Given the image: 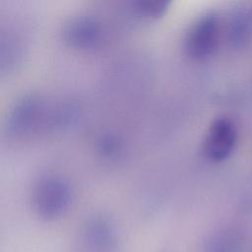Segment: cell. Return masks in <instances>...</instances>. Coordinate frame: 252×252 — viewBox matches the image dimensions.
Segmentation results:
<instances>
[{
  "instance_id": "cell-6",
  "label": "cell",
  "mask_w": 252,
  "mask_h": 252,
  "mask_svg": "<svg viewBox=\"0 0 252 252\" xmlns=\"http://www.w3.org/2000/svg\"><path fill=\"white\" fill-rule=\"evenodd\" d=\"M83 241L91 252H112L117 246L113 224L104 218H94L83 229Z\"/></svg>"
},
{
  "instance_id": "cell-2",
  "label": "cell",
  "mask_w": 252,
  "mask_h": 252,
  "mask_svg": "<svg viewBox=\"0 0 252 252\" xmlns=\"http://www.w3.org/2000/svg\"><path fill=\"white\" fill-rule=\"evenodd\" d=\"M220 34V17L215 12H206L189 28L185 39L186 54L194 60H205L218 47Z\"/></svg>"
},
{
  "instance_id": "cell-5",
  "label": "cell",
  "mask_w": 252,
  "mask_h": 252,
  "mask_svg": "<svg viewBox=\"0 0 252 252\" xmlns=\"http://www.w3.org/2000/svg\"><path fill=\"white\" fill-rule=\"evenodd\" d=\"M41 110V102L36 96L27 95L20 99L8 115L6 126L8 133L21 137L31 132L36 125Z\"/></svg>"
},
{
  "instance_id": "cell-1",
  "label": "cell",
  "mask_w": 252,
  "mask_h": 252,
  "mask_svg": "<svg viewBox=\"0 0 252 252\" xmlns=\"http://www.w3.org/2000/svg\"><path fill=\"white\" fill-rule=\"evenodd\" d=\"M32 206L43 220L59 218L72 202V191L69 184L58 176H45L35 184L32 191Z\"/></svg>"
},
{
  "instance_id": "cell-7",
  "label": "cell",
  "mask_w": 252,
  "mask_h": 252,
  "mask_svg": "<svg viewBox=\"0 0 252 252\" xmlns=\"http://www.w3.org/2000/svg\"><path fill=\"white\" fill-rule=\"evenodd\" d=\"M170 2L167 0H139L133 2L137 14L149 19L160 18L167 11Z\"/></svg>"
},
{
  "instance_id": "cell-8",
  "label": "cell",
  "mask_w": 252,
  "mask_h": 252,
  "mask_svg": "<svg viewBox=\"0 0 252 252\" xmlns=\"http://www.w3.org/2000/svg\"><path fill=\"white\" fill-rule=\"evenodd\" d=\"M101 145V149L103 151V153L112 156L114 153H116L119 149V144L117 139H115L114 137H104L102 139V142H100Z\"/></svg>"
},
{
  "instance_id": "cell-4",
  "label": "cell",
  "mask_w": 252,
  "mask_h": 252,
  "mask_svg": "<svg viewBox=\"0 0 252 252\" xmlns=\"http://www.w3.org/2000/svg\"><path fill=\"white\" fill-rule=\"evenodd\" d=\"M102 25L94 16L82 14L71 17L63 26L64 41L78 49H91L102 39Z\"/></svg>"
},
{
  "instance_id": "cell-3",
  "label": "cell",
  "mask_w": 252,
  "mask_h": 252,
  "mask_svg": "<svg viewBox=\"0 0 252 252\" xmlns=\"http://www.w3.org/2000/svg\"><path fill=\"white\" fill-rule=\"evenodd\" d=\"M236 139L234 123L226 117L217 118L211 123L204 139L203 151L206 158L213 162L226 159L234 149Z\"/></svg>"
}]
</instances>
